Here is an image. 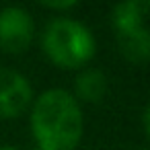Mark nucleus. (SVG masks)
<instances>
[{"label": "nucleus", "mask_w": 150, "mask_h": 150, "mask_svg": "<svg viewBox=\"0 0 150 150\" xmlns=\"http://www.w3.org/2000/svg\"><path fill=\"white\" fill-rule=\"evenodd\" d=\"M29 125L39 150H76L84 134L82 105L66 88H47L29 107Z\"/></svg>", "instance_id": "1"}, {"label": "nucleus", "mask_w": 150, "mask_h": 150, "mask_svg": "<svg viewBox=\"0 0 150 150\" xmlns=\"http://www.w3.org/2000/svg\"><path fill=\"white\" fill-rule=\"evenodd\" d=\"M41 50L54 66L82 70L95 58L97 41L84 23L70 17H56L41 33Z\"/></svg>", "instance_id": "2"}, {"label": "nucleus", "mask_w": 150, "mask_h": 150, "mask_svg": "<svg viewBox=\"0 0 150 150\" xmlns=\"http://www.w3.org/2000/svg\"><path fill=\"white\" fill-rule=\"evenodd\" d=\"M35 39V21L23 6H4L0 11V50L23 54Z\"/></svg>", "instance_id": "3"}, {"label": "nucleus", "mask_w": 150, "mask_h": 150, "mask_svg": "<svg viewBox=\"0 0 150 150\" xmlns=\"http://www.w3.org/2000/svg\"><path fill=\"white\" fill-rule=\"evenodd\" d=\"M31 80L13 68H0V119H15L33 103Z\"/></svg>", "instance_id": "4"}, {"label": "nucleus", "mask_w": 150, "mask_h": 150, "mask_svg": "<svg viewBox=\"0 0 150 150\" xmlns=\"http://www.w3.org/2000/svg\"><path fill=\"white\" fill-rule=\"evenodd\" d=\"M119 54L132 64H146L150 62V27L136 25L123 31H115Z\"/></svg>", "instance_id": "5"}, {"label": "nucleus", "mask_w": 150, "mask_h": 150, "mask_svg": "<svg viewBox=\"0 0 150 150\" xmlns=\"http://www.w3.org/2000/svg\"><path fill=\"white\" fill-rule=\"evenodd\" d=\"M107 88H109V82H107V74L99 68H93V66H86L82 70H78L76 78H74V99L82 105H97L105 99L107 95Z\"/></svg>", "instance_id": "6"}, {"label": "nucleus", "mask_w": 150, "mask_h": 150, "mask_svg": "<svg viewBox=\"0 0 150 150\" xmlns=\"http://www.w3.org/2000/svg\"><path fill=\"white\" fill-rule=\"evenodd\" d=\"M148 13H150V2H144V0H129V2L115 4L111 11L113 31H123L136 25H144Z\"/></svg>", "instance_id": "7"}, {"label": "nucleus", "mask_w": 150, "mask_h": 150, "mask_svg": "<svg viewBox=\"0 0 150 150\" xmlns=\"http://www.w3.org/2000/svg\"><path fill=\"white\" fill-rule=\"evenodd\" d=\"M45 8L54 11V13H62V11H72L78 6V2H74V0H66V2H43Z\"/></svg>", "instance_id": "8"}, {"label": "nucleus", "mask_w": 150, "mask_h": 150, "mask_svg": "<svg viewBox=\"0 0 150 150\" xmlns=\"http://www.w3.org/2000/svg\"><path fill=\"white\" fill-rule=\"evenodd\" d=\"M142 125H144L146 138H148V142H150V103H148V107L144 109V115H142Z\"/></svg>", "instance_id": "9"}, {"label": "nucleus", "mask_w": 150, "mask_h": 150, "mask_svg": "<svg viewBox=\"0 0 150 150\" xmlns=\"http://www.w3.org/2000/svg\"><path fill=\"white\" fill-rule=\"evenodd\" d=\"M0 150H17L15 146H0Z\"/></svg>", "instance_id": "10"}, {"label": "nucleus", "mask_w": 150, "mask_h": 150, "mask_svg": "<svg viewBox=\"0 0 150 150\" xmlns=\"http://www.w3.org/2000/svg\"><path fill=\"white\" fill-rule=\"evenodd\" d=\"M33 150H39V148H33Z\"/></svg>", "instance_id": "11"}]
</instances>
